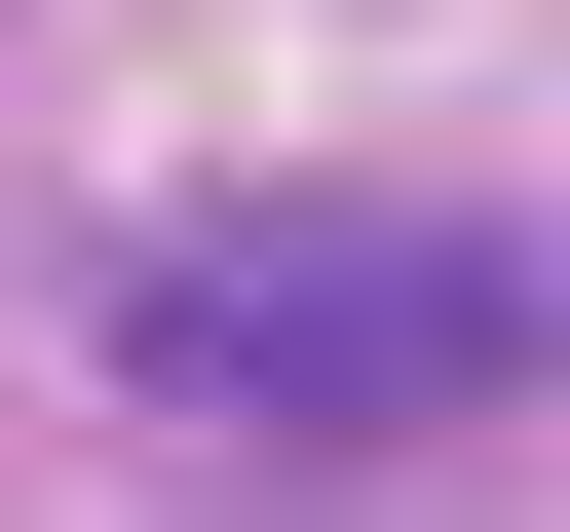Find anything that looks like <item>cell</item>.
I'll return each mask as SVG.
<instances>
[{"label":"cell","instance_id":"obj_1","mask_svg":"<svg viewBox=\"0 0 570 532\" xmlns=\"http://www.w3.org/2000/svg\"><path fill=\"white\" fill-rule=\"evenodd\" d=\"M153 381L190 418H456V381H532V266L494 228H305V266H153Z\"/></svg>","mask_w":570,"mask_h":532}]
</instances>
